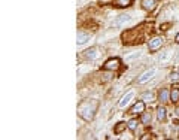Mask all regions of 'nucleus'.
Masks as SVG:
<instances>
[{
	"label": "nucleus",
	"mask_w": 179,
	"mask_h": 140,
	"mask_svg": "<svg viewBox=\"0 0 179 140\" xmlns=\"http://www.w3.org/2000/svg\"><path fill=\"white\" fill-rule=\"evenodd\" d=\"M97 106H99L97 100H85V101H82V103L78 106V112H79V115H81L85 121H91V119L94 118V115H96Z\"/></svg>",
	"instance_id": "nucleus-1"
},
{
	"label": "nucleus",
	"mask_w": 179,
	"mask_h": 140,
	"mask_svg": "<svg viewBox=\"0 0 179 140\" xmlns=\"http://www.w3.org/2000/svg\"><path fill=\"white\" fill-rule=\"evenodd\" d=\"M151 119H152L151 112H143V113H142V119H140V121H142L143 125H148V124L151 122Z\"/></svg>",
	"instance_id": "nucleus-12"
},
{
	"label": "nucleus",
	"mask_w": 179,
	"mask_h": 140,
	"mask_svg": "<svg viewBox=\"0 0 179 140\" xmlns=\"http://www.w3.org/2000/svg\"><path fill=\"white\" fill-rule=\"evenodd\" d=\"M76 39H78V40H76L78 45H84V43L90 39V36L88 34H84V33H78V37H76Z\"/></svg>",
	"instance_id": "nucleus-13"
},
{
	"label": "nucleus",
	"mask_w": 179,
	"mask_h": 140,
	"mask_svg": "<svg viewBox=\"0 0 179 140\" xmlns=\"http://www.w3.org/2000/svg\"><path fill=\"white\" fill-rule=\"evenodd\" d=\"M142 97H143L145 100H149V101H151V100H152V93H145Z\"/></svg>",
	"instance_id": "nucleus-20"
},
{
	"label": "nucleus",
	"mask_w": 179,
	"mask_h": 140,
	"mask_svg": "<svg viewBox=\"0 0 179 140\" xmlns=\"http://www.w3.org/2000/svg\"><path fill=\"white\" fill-rule=\"evenodd\" d=\"M85 55H87V58H90V60L97 58V55H99L97 48H90V49H87V51H85Z\"/></svg>",
	"instance_id": "nucleus-10"
},
{
	"label": "nucleus",
	"mask_w": 179,
	"mask_h": 140,
	"mask_svg": "<svg viewBox=\"0 0 179 140\" xmlns=\"http://www.w3.org/2000/svg\"><path fill=\"white\" fill-rule=\"evenodd\" d=\"M145 112V103L143 101H137V103H134L133 107H132V113H143Z\"/></svg>",
	"instance_id": "nucleus-6"
},
{
	"label": "nucleus",
	"mask_w": 179,
	"mask_h": 140,
	"mask_svg": "<svg viewBox=\"0 0 179 140\" xmlns=\"http://www.w3.org/2000/svg\"><path fill=\"white\" fill-rule=\"evenodd\" d=\"M133 95H134L133 91H129L127 94H124V95H123V98L120 100V107H124V106H126V104H127L132 98H133Z\"/></svg>",
	"instance_id": "nucleus-8"
},
{
	"label": "nucleus",
	"mask_w": 179,
	"mask_h": 140,
	"mask_svg": "<svg viewBox=\"0 0 179 140\" xmlns=\"http://www.w3.org/2000/svg\"><path fill=\"white\" fill-rule=\"evenodd\" d=\"M169 57H170V52H166L163 57H160V61L163 63V61H166V60H169Z\"/></svg>",
	"instance_id": "nucleus-19"
},
{
	"label": "nucleus",
	"mask_w": 179,
	"mask_h": 140,
	"mask_svg": "<svg viewBox=\"0 0 179 140\" xmlns=\"http://www.w3.org/2000/svg\"><path fill=\"white\" fill-rule=\"evenodd\" d=\"M175 42H176V43H179V33L176 34V37H175Z\"/></svg>",
	"instance_id": "nucleus-21"
},
{
	"label": "nucleus",
	"mask_w": 179,
	"mask_h": 140,
	"mask_svg": "<svg viewBox=\"0 0 179 140\" xmlns=\"http://www.w3.org/2000/svg\"><path fill=\"white\" fill-rule=\"evenodd\" d=\"M163 46V39L161 37H154V39H151L149 40V51H157V49H160V48Z\"/></svg>",
	"instance_id": "nucleus-5"
},
{
	"label": "nucleus",
	"mask_w": 179,
	"mask_h": 140,
	"mask_svg": "<svg viewBox=\"0 0 179 140\" xmlns=\"http://www.w3.org/2000/svg\"><path fill=\"white\" fill-rule=\"evenodd\" d=\"M169 97H170V93L167 91V90H160V93H158V100L161 101V103H166V101H169Z\"/></svg>",
	"instance_id": "nucleus-9"
},
{
	"label": "nucleus",
	"mask_w": 179,
	"mask_h": 140,
	"mask_svg": "<svg viewBox=\"0 0 179 140\" xmlns=\"http://www.w3.org/2000/svg\"><path fill=\"white\" fill-rule=\"evenodd\" d=\"M127 125H129V128H130V130H136V127H137V121H136V119H132V121H129V124H127Z\"/></svg>",
	"instance_id": "nucleus-17"
},
{
	"label": "nucleus",
	"mask_w": 179,
	"mask_h": 140,
	"mask_svg": "<svg viewBox=\"0 0 179 140\" xmlns=\"http://www.w3.org/2000/svg\"><path fill=\"white\" fill-rule=\"evenodd\" d=\"M142 7H143L145 10H148V12L154 10V7H155V0H142Z\"/></svg>",
	"instance_id": "nucleus-7"
},
{
	"label": "nucleus",
	"mask_w": 179,
	"mask_h": 140,
	"mask_svg": "<svg viewBox=\"0 0 179 140\" xmlns=\"http://www.w3.org/2000/svg\"><path fill=\"white\" fill-rule=\"evenodd\" d=\"M120 64L121 61L118 58H109L105 64H103V69L105 70H118L120 69Z\"/></svg>",
	"instance_id": "nucleus-2"
},
{
	"label": "nucleus",
	"mask_w": 179,
	"mask_h": 140,
	"mask_svg": "<svg viewBox=\"0 0 179 140\" xmlns=\"http://www.w3.org/2000/svg\"><path fill=\"white\" fill-rule=\"evenodd\" d=\"M170 100H172L173 103H176L179 100V90L178 88H173V90L170 91Z\"/></svg>",
	"instance_id": "nucleus-15"
},
{
	"label": "nucleus",
	"mask_w": 179,
	"mask_h": 140,
	"mask_svg": "<svg viewBox=\"0 0 179 140\" xmlns=\"http://www.w3.org/2000/svg\"><path fill=\"white\" fill-rule=\"evenodd\" d=\"M115 1H117V6H120V7H126L132 3V0H115Z\"/></svg>",
	"instance_id": "nucleus-16"
},
{
	"label": "nucleus",
	"mask_w": 179,
	"mask_h": 140,
	"mask_svg": "<svg viewBox=\"0 0 179 140\" xmlns=\"http://www.w3.org/2000/svg\"><path fill=\"white\" fill-rule=\"evenodd\" d=\"M130 21V15H127V13H123V15H118L117 16V19L112 22V25L114 27H123L126 22H129Z\"/></svg>",
	"instance_id": "nucleus-3"
},
{
	"label": "nucleus",
	"mask_w": 179,
	"mask_h": 140,
	"mask_svg": "<svg viewBox=\"0 0 179 140\" xmlns=\"http://www.w3.org/2000/svg\"><path fill=\"white\" fill-rule=\"evenodd\" d=\"M170 81H172V82H178L179 81V73H172V75H170Z\"/></svg>",
	"instance_id": "nucleus-18"
},
{
	"label": "nucleus",
	"mask_w": 179,
	"mask_h": 140,
	"mask_svg": "<svg viewBox=\"0 0 179 140\" xmlns=\"http://www.w3.org/2000/svg\"><path fill=\"white\" fill-rule=\"evenodd\" d=\"M126 127H129L126 122H118V124L115 125V128H114V133H115V134H121V133L126 130Z\"/></svg>",
	"instance_id": "nucleus-11"
},
{
	"label": "nucleus",
	"mask_w": 179,
	"mask_h": 140,
	"mask_svg": "<svg viewBox=\"0 0 179 140\" xmlns=\"http://www.w3.org/2000/svg\"><path fill=\"white\" fill-rule=\"evenodd\" d=\"M155 75V69H149V70H146V72H143L140 76H139V79H137V82L139 84H145V82H148L152 76Z\"/></svg>",
	"instance_id": "nucleus-4"
},
{
	"label": "nucleus",
	"mask_w": 179,
	"mask_h": 140,
	"mask_svg": "<svg viewBox=\"0 0 179 140\" xmlns=\"http://www.w3.org/2000/svg\"><path fill=\"white\" fill-rule=\"evenodd\" d=\"M157 116H158L160 121H164V119H166V107L160 106V107L157 109Z\"/></svg>",
	"instance_id": "nucleus-14"
}]
</instances>
